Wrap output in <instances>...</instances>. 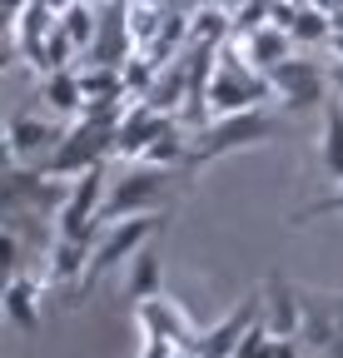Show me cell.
Returning a JSON list of instances; mask_svg holds the SVG:
<instances>
[{"label": "cell", "instance_id": "1", "mask_svg": "<svg viewBox=\"0 0 343 358\" xmlns=\"http://www.w3.org/2000/svg\"><path fill=\"white\" fill-rule=\"evenodd\" d=\"M159 229H169V209H159V214H130V219H110L105 229H100V239H95V249H90V264H85V279L75 284V299H70V308L75 303H85L95 294V284L110 274V268H119V264H130Z\"/></svg>", "mask_w": 343, "mask_h": 358}, {"label": "cell", "instance_id": "2", "mask_svg": "<svg viewBox=\"0 0 343 358\" xmlns=\"http://www.w3.org/2000/svg\"><path fill=\"white\" fill-rule=\"evenodd\" d=\"M289 124L279 120V115H269L264 105L259 110H234V115H214L204 129H199V140H194V150H189V169H199V164H214V159H224V155H234V150H254V145H269V140H279Z\"/></svg>", "mask_w": 343, "mask_h": 358}, {"label": "cell", "instance_id": "3", "mask_svg": "<svg viewBox=\"0 0 343 358\" xmlns=\"http://www.w3.org/2000/svg\"><path fill=\"white\" fill-rule=\"evenodd\" d=\"M175 179H180V169H169V164H149V159L130 164L119 179H110L100 224L130 219V214H159V204L169 199V189H175Z\"/></svg>", "mask_w": 343, "mask_h": 358}, {"label": "cell", "instance_id": "4", "mask_svg": "<svg viewBox=\"0 0 343 358\" xmlns=\"http://www.w3.org/2000/svg\"><path fill=\"white\" fill-rule=\"evenodd\" d=\"M105 164H110V159H105ZM105 164H95V169H85V174L70 179V194H65V204H60V214H55V234L95 244L100 214H105V194H110Z\"/></svg>", "mask_w": 343, "mask_h": 358}, {"label": "cell", "instance_id": "5", "mask_svg": "<svg viewBox=\"0 0 343 358\" xmlns=\"http://www.w3.org/2000/svg\"><path fill=\"white\" fill-rule=\"evenodd\" d=\"M269 95H274V80H269L259 65L234 60V55H224L219 65H214V80H209V110H214V115L259 110Z\"/></svg>", "mask_w": 343, "mask_h": 358}, {"label": "cell", "instance_id": "6", "mask_svg": "<svg viewBox=\"0 0 343 358\" xmlns=\"http://www.w3.org/2000/svg\"><path fill=\"white\" fill-rule=\"evenodd\" d=\"M269 80H274V95H279V105L289 110V115H298V110H314L319 100H323V90H328V70L319 65V60H279L274 70H269Z\"/></svg>", "mask_w": 343, "mask_h": 358}, {"label": "cell", "instance_id": "7", "mask_svg": "<svg viewBox=\"0 0 343 358\" xmlns=\"http://www.w3.org/2000/svg\"><path fill=\"white\" fill-rule=\"evenodd\" d=\"M60 140H65V129L50 124V120H40V115H30V110L10 115V124H6V155H10V164H45Z\"/></svg>", "mask_w": 343, "mask_h": 358}, {"label": "cell", "instance_id": "8", "mask_svg": "<svg viewBox=\"0 0 343 358\" xmlns=\"http://www.w3.org/2000/svg\"><path fill=\"white\" fill-rule=\"evenodd\" d=\"M264 319V289L244 294V303H234L229 313L214 329H204V343H199V358H234L239 353V338Z\"/></svg>", "mask_w": 343, "mask_h": 358}, {"label": "cell", "instance_id": "9", "mask_svg": "<svg viewBox=\"0 0 343 358\" xmlns=\"http://www.w3.org/2000/svg\"><path fill=\"white\" fill-rule=\"evenodd\" d=\"M140 329H154V334H164L175 348H184V353H194V358H199L204 329H194V324H189V313H184L175 299H164V294L145 299V303H140Z\"/></svg>", "mask_w": 343, "mask_h": 358}, {"label": "cell", "instance_id": "10", "mask_svg": "<svg viewBox=\"0 0 343 358\" xmlns=\"http://www.w3.org/2000/svg\"><path fill=\"white\" fill-rule=\"evenodd\" d=\"M264 324L274 338H298V324H304V294H298L284 274L264 279Z\"/></svg>", "mask_w": 343, "mask_h": 358}, {"label": "cell", "instance_id": "11", "mask_svg": "<svg viewBox=\"0 0 343 358\" xmlns=\"http://www.w3.org/2000/svg\"><path fill=\"white\" fill-rule=\"evenodd\" d=\"M175 120V115H164V110H154L149 100L145 105H135V110H124V120H119V129H115V155H124V159H140L145 150H149V140Z\"/></svg>", "mask_w": 343, "mask_h": 358}, {"label": "cell", "instance_id": "12", "mask_svg": "<svg viewBox=\"0 0 343 358\" xmlns=\"http://www.w3.org/2000/svg\"><path fill=\"white\" fill-rule=\"evenodd\" d=\"M319 174L328 189H343V100H323V129H319Z\"/></svg>", "mask_w": 343, "mask_h": 358}, {"label": "cell", "instance_id": "13", "mask_svg": "<svg viewBox=\"0 0 343 358\" xmlns=\"http://www.w3.org/2000/svg\"><path fill=\"white\" fill-rule=\"evenodd\" d=\"M159 259H164V229L130 259V279H124V299H130L135 308L145 303V299H154L159 294Z\"/></svg>", "mask_w": 343, "mask_h": 358}, {"label": "cell", "instance_id": "14", "mask_svg": "<svg viewBox=\"0 0 343 358\" xmlns=\"http://www.w3.org/2000/svg\"><path fill=\"white\" fill-rule=\"evenodd\" d=\"M6 319L20 334H40V284L25 274V268H15L6 279Z\"/></svg>", "mask_w": 343, "mask_h": 358}, {"label": "cell", "instance_id": "15", "mask_svg": "<svg viewBox=\"0 0 343 358\" xmlns=\"http://www.w3.org/2000/svg\"><path fill=\"white\" fill-rule=\"evenodd\" d=\"M289 40H293V35H289L284 25H274V20H269V25L244 30V40H239V45H244V60H249V65H259V70L269 75L279 60H289Z\"/></svg>", "mask_w": 343, "mask_h": 358}, {"label": "cell", "instance_id": "16", "mask_svg": "<svg viewBox=\"0 0 343 358\" xmlns=\"http://www.w3.org/2000/svg\"><path fill=\"white\" fill-rule=\"evenodd\" d=\"M90 249H95V244L55 234L50 264H45V284H80V279H85V264H90Z\"/></svg>", "mask_w": 343, "mask_h": 358}, {"label": "cell", "instance_id": "17", "mask_svg": "<svg viewBox=\"0 0 343 358\" xmlns=\"http://www.w3.org/2000/svg\"><path fill=\"white\" fill-rule=\"evenodd\" d=\"M45 105L55 110V115H80L85 110V90H80V70H50L45 75Z\"/></svg>", "mask_w": 343, "mask_h": 358}, {"label": "cell", "instance_id": "18", "mask_svg": "<svg viewBox=\"0 0 343 358\" xmlns=\"http://www.w3.org/2000/svg\"><path fill=\"white\" fill-rule=\"evenodd\" d=\"M338 25H333V15L323 10V6H314V0H298V10H293V25H289V35L293 40H328Z\"/></svg>", "mask_w": 343, "mask_h": 358}, {"label": "cell", "instance_id": "19", "mask_svg": "<svg viewBox=\"0 0 343 358\" xmlns=\"http://www.w3.org/2000/svg\"><path fill=\"white\" fill-rule=\"evenodd\" d=\"M80 90H85V100H115V95H124V75L115 65H90V70H80Z\"/></svg>", "mask_w": 343, "mask_h": 358}, {"label": "cell", "instance_id": "20", "mask_svg": "<svg viewBox=\"0 0 343 358\" xmlns=\"http://www.w3.org/2000/svg\"><path fill=\"white\" fill-rule=\"evenodd\" d=\"M60 30L75 40V50H90V45H95V30H100V20H95L90 10H85V6H70V10L60 15Z\"/></svg>", "mask_w": 343, "mask_h": 358}, {"label": "cell", "instance_id": "21", "mask_svg": "<svg viewBox=\"0 0 343 358\" xmlns=\"http://www.w3.org/2000/svg\"><path fill=\"white\" fill-rule=\"evenodd\" d=\"M328 214H343V189H333V194H323V199H314V204H304V209H293V229H304V224H314V219H328Z\"/></svg>", "mask_w": 343, "mask_h": 358}, {"label": "cell", "instance_id": "22", "mask_svg": "<svg viewBox=\"0 0 343 358\" xmlns=\"http://www.w3.org/2000/svg\"><path fill=\"white\" fill-rule=\"evenodd\" d=\"M269 353H274V334H269V324L259 319V324L239 338V353H234V358H269Z\"/></svg>", "mask_w": 343, "mask_h": 358}, {"label": "cell", "instance_id": "23", "mask_svg": "<svg viewBox=\"0 0 343 358\" xmlns=\"http://www.w3.org/2000/svg\"><path fill=\"white\" fill-rule=\"evenodd\" d=\"M328 85H333V95H338V100H343V60H338V65H333V70H328Z\"/></svg>", "mask_w": 343, "mask_h": 358}, {"label": "cell", "instance_id": "24", "mask_svg": "<svg viewBox=\"0 0 343 358\" xmlns=\"http://www.w3.org/2000/svg\"><path fill=\"white\" fill-rule=\"evenodd\" d=\"M328 45H333V55H338V60H343V25H338V30H333V35H328Z\"/></svg>", "mask_w": 343, "mask_h": 358}, {"label": "cell", "instance_id": "25", "mask_svg": "<svg viewBox=\"0 0 343 358\" xmlns=\"http://www.w3.org/2000/svg\"><path fill=\"white\" fill-rule=\"evenodd\" d=\"M40 6H50V10H60V15H65V10L75 6V0H40Z\"/></svg>", "mask_w": 343, "mask_h": 358}, {"label": "cell", "instance_id": "26", "mask_svg": "<svg viewBox=\"0 0 343 358\" xmlns=\"http://www.w3.org/2000/svg\"><path fill=\"white\" fill-rule=\"evenodd\" d=\"M25 6H30V0H6V10H10V20H15V15H20Z\"/></svg>", "mask_w": 343, "mask_h": 358}, {"label": "cell", "instance_id": "27", "mask_svg": "<svg viewBox=\"0 0 343 358\" xmlns=\"http://www.w3.org/2000/svg\"><path fill=\"white\" fill-rule=\"evenodd\" d=\"M105 6H135V0H105Z\"/></svg>", "mask_w": 343, "mask_h": 358}]
</instances>
